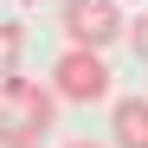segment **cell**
<instances>
[{
	"instance_id": "cell-1",
	"label": "cell",
	"mask_w": 148,
	"mask_h": 148,
	"mask_svg": "<svg viewBox=\"0 0 148 148\" xmlns=\"http://www.w3.org/2000/svg\"><path fill=\"white\" fill-rule=\"evenodd\" d=\"M58 116V90H45L32 77H0V148L7 142H39Z\"/></svg>"
},
{
	"instance_id": "cell-4",
	"label": "cell",
	"mask_w": 148,
	"mask_h": 148,
	"mask_svg": "<svg viewBox=\"0 0 148 148\" xmlns=\"http://www.w3.org/2000/svg\"><path fill=\"white\" fill-rule=\"evenodd\" d=\"M110 135L116 148H148V97H122L110 110Z\"/></svg>"
},
{
	"instance_id": "cell-5",
	"label": "cell",
	"mask_w": 148,
	"mask_h": 148,
	"mask_svg": "<svg viewBox=\"0 0 148 148\" xmlns=\"http://www.w3.org/2000/svg\"><path fill=\"white\" fill-rule=\"evenodd\" d=\"M19 58H26V32L0 19V77H13V71H19Z\"/></svg>"
},
{
	"instance_id": "cell-8",
	"label": "cell",
	"mask_w": 148,
	"mask_h": 148,
	"mask_svg": "<svg viewBox=\"0 0 148 148\" xmlns=\"http://www.w3.org/2000/svg\"><path fill=\"white\" fill-rule=\"evenodd\" d=\"M7 148H39V142H7Z\"/></svg>"
},
{
	"instance_id": "cell-2",
	"label": "cell",
	"mask_w": 148,
	"mask_h": 148,
	"mask_svg": "<svg viewBox=\"0 0 148 148\" xmlns=\"http://www.w3.org/2000/svg\"><path fill=\"white\" fill-rule=\"evenodd\" d=\"M58 26L71 45H116V39H129V13L116 7V0H58Z\"/></svg>"
},
{
	"instance_id": "cell-6",
	"label": "cell",
	"mask_w": 148,
	"mask_h": 148,
	"mask_svg": "<svg viewBox=\"0 0 148 148\" xmlns=\"http://www.w3.org/2000/svg\"><path fill=\"white\" fill-rule=\"evenodd\" d=\"M129 52L148 64V7H135V19H129Z\"/></svg>"
},
{
	"instance_id": "cell-3",
	"label": "cell",
	"mask_w": 148,
	"mask_h": 148,
	"mask_svg": "<svg viewBox=\"0 0 148 148\" xmlns=\"http://www.w3.org/2000/svg\"><path fill=\"white\" fill-rule=\"evenodd\" d=\"M52 90L71 97V103H103L110 97V71L97 45H64V58L52 64Z\"/></svg>"
},
{
	"instance_id": "cell-7",
	"label": "cell",
	"mask_w": 148,
	"mask_h": 148,
	"mask_svg": "<svg viewBox=\"0 0 148 148\" xmlns=\"http://www.w3.org/2000/svg\"><path fill=\"white\" fill-rule=\"evenodd\" d=\"M64 148H103V142H64Z\"/></svg>"
}]
</instances>
